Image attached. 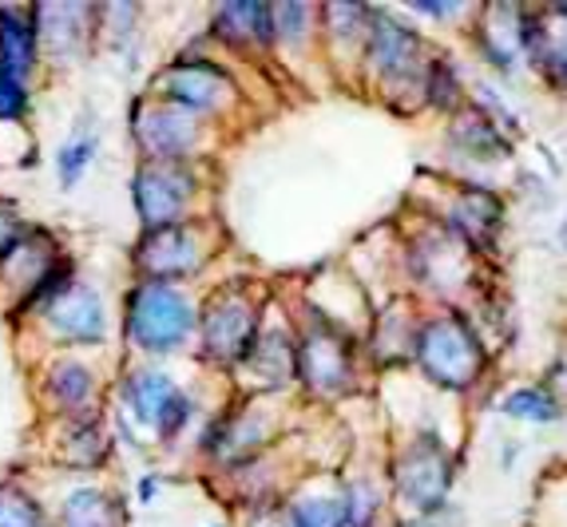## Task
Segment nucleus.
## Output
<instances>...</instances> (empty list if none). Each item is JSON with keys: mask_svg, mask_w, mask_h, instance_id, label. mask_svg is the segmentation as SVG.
I'll use <instances>...</instances> for the list:
<instances>
[{"mask_svg": "<svg viewBox=\"0 0 567 527\" xmlns=\"http://www.w3.org/2000/svg\"><path fill=\"white\" fill-rule=\"evenodd\" d=\"M298 369L313 389H338L350 376V353L330 333H310L298 349Z\"/></svg>", "mask_w": 567, "mask_h": 527, "instance_id": "9b49d317", "label": "nucleus"}, {"mask_svg": "<svg viewBox=\"0 0 567 527\" xmlns=\"http://www.w3.org/2000/svg\"><path fill=\"white\" fill-rule=\"evenodd\" d=\"M64 524L68 527H115V504L104 496V492L84 488L68 499Z\"/></svg>", "mask_w": 567, "mask_h": 527, "instance_id": "a211bd4d", "label": "nucleus"}, {"mask_svg": "<svg viewBox=\"0 0 567 527\" xmlns=\"http://www.w3.org/2000/svg\"><path fill=\"white\" fill-rule=\"evenodd\" d=\"M416 361L441 389H468L484 369V349L461 318H433L416 338Z\"/></svg>", "mask_w": 567, "mask_h": 527, "instance_id": "f257e3e1", "label": "nucleus"}, {"mask_svg": "<svg viewBox=\"0 0 567 527\" xmlns=\"http://www.w3.org/2000/svg\"><path fill=\"white\" fill-rule=\"evenodd\" d=\"M369 60L381 75H409L421 64V37L405 24L378 17L373 32H369Z\"/></svg>", "mask_w": 567, "mask_h": 527, "instance_id": "1a4fd4ad", "label": "nucleus"}, {"mask_svg": "<svg viewBox=\"0 0 567 527\" xmlns=\"http://www.w3.org/2000/svg\"><path fill=\"white\" fill-rule=\"evenodd\" d=\"M127 405L135 409V416L147 424H155L159 428V421L167 416V409L175 405V396L183 393V389H175L163 373H135L132 381H127Z\"/></svg>", "mask_w": 567, "mask_h": 527, "instance_id": "4468645a", "label": "nucleus"}, {"mask_svg": "<svg viewBox=\"0 0 567 527\" xmlns=\"http://www.w3.org/2000/svg\"><path fill=\"white\" fill-rule=\"evenodd\" d=\"M48 389H52L64 405H80L92 385H87V373L80 365H60L56 373H52V385H48Z\"/></svg>", "mask_w": 567, "mask_h": 527, "instance_id": "5701e85b", "label": "nucleus"}, {"mask_svg": "<svg viewBox=\"0 0 567 527\" xmlns=\"http://www.w3.org/2000/svg\"><path fill=\"white\" fill-rule=\"evenodd\" d=\"M215 29L230 40H270L275 17L262 4H227V9H218Z\"/></svg>", "mask_w": 567, "mask_h": 527, "instance_id": "f3484780", "label": "nucleus"}, {"mask_svg": "<svg viewBox=\"0 0 567 527\" xmlns=\"http://www.w3.org/2000/svg\"><path fill=\"white\" fill-rule=\"evenodd\" d=\"M95 143H100L95 132H76L64 143V151H60V159H56L60 183H64V187H76L80 183V175H84L87 163H92V155H95Z\"/></svg>", "mask_w": 567, "mask_h": 527, "instance_id": "412c9836", "label": "nucleus"}, {"mask_svg": "<svg viewBox=\"0 0 567 527\" xmlns=\"http://www.w3.org/2000/svg\"><path fill=\"white\" fill-rule=\"evenodd\" d=\"M24 87H20L17 75H9L4 68H0V120H12V115L24 112Z\"/></svg>", "mask_w": 567, "mask_h": 527, "instance_id": "393cba45", "label": "nucleus"}, {"mask_svg": "<svg viewBox=\"0 0 567 527\" xmlns=\"http://www.w3.org/2000/svg\"><path fill=\"white\" fill-rule=\"evenodd\" d=\"M449 488H453V461L441 441H416L413 448L401 456L398 464V492L405 504H413V512L429 516V512H441Z\"/></svg>", "mask_w": 567, "mask_h": 527, "instance_id": "7ed1b4c3", "label": "nucleus"}, {"mask_svg": "<svg viewBox=\"0 0 567 527\" xmlns=\"http://www.w3.org/2000/svg\"><path fill=\"white\" fill-rule=\"evenodd\" d=\"M40 516L32 508V499H24L17 488L0 492V527H37Z\"/></svg>", "mask_w": 567, "mask_h": 527, "instance_id": "4be33fe9", "label": "nucleus"}, {"mask_svg": "<svg viewBox=\"0 0 567 527\" xmlns=\"http://www.w3.org/2000/svg\"><path fill=\"white\" fill-rule=\"evenodd\" d=\"M195 330V310L175 286L147 282L127 301V333L147 353H171Z\"/></svg>", "mask_w": 567, "mask_h": 527, "instance_id": "f03ea898", "label": "nucleus"}, {"mask_svg": "<svg viewBox=\"0 0 567 527\" xmlns=\"http://www.w3.org/2000/svg\"><path fill=\"white\" fill-rule=\"evenodd\" d=\"M504 413H508L512 421L551 424V421H559V401L548 389H516V393L504 401Z\"/></svg>", "mask_w": 567, "mask_h": 527, "instance_id": "6ab92c4d", "label": "nucleus"}, {"mask_svg": "<svg viewBox=\"0 0 567 527\" xmlns=\"http://www.w3.org/2000/svg\"><path fill=\"white\" fill-rule=\"evenodd\" d=\"M481 48L488 52L492 68L512 72L516 56L524 52V12H516L512 4L488 9V17H484V24H481Z\"/></svg>", "mask_w": 567, "mask_h": 527, "instance_id": "f8f14e48", "label": "nucleus"}, {"mask_svg": "<svg viewBox=\"0 0 567 527\" xmlns=\"http://www.w3.org/2000/svg\"><path fill=\"white\" fill-rule=\"evenodd\" d=\"M453 140L461 143L464 151H473V155H496V151L504 147L501 127H496L492 120H484L481 112L461 115V120H456V127H453Z\"/></svg>", "mask_w": 567, "mask_h": 527, "instance_id": "aec40b11", "label": "nucleus"}, {"mask_svg": "<svg viewBox=\"0 0 567 527\" xmlns=\"http://www.w3.org/2000/svg\"><path fill=\"white\" fill-rule=\"evenodd\" d=\"M52 321L68 341H95L104 333V310L92 290H64L52 306Z\"/></svg>", "mask_w": 567, "mask_h": 527, "instance_id": "ddd939ff", "label": "nucleus"}, {"mask_svg": "<svg viewBox=\"0 0 567 527\" xmlns=\"http://www.w3.org/2000/svg\"><path fill=\"white\" fill-rule=\"evenodd\" d=\"M135 140L147 147V155H155L159 163H175L183 151L195 143V127L183 112L171 107H155L143 120H135Z\"/></svg>", "mask_w": 567, "mask_h": 527, "instance_id": "9d476101", "label": "nucleus"}, {"mask_svg": "<svg viewBox=\"0 0 567 527\" xmlns=\"http://www.w3.org/2000/svg\"><path fill=\"white\" fill-rule=\"evenodd\" d=\"M190 195L187 170L175 163H147L135 175V210H140L147 230H167L179 226V210Z\"/></svg>", "mask_w": 567, "mask_h": 527, "instance_id": "20e7f679", "label": "nucleus"}, {"mask_svg": "<svg viewBox=\"0 0 567 527\" xmlns=\"http://www.w3.org/2000/svg\"><path fill=\"white\" fill-rule=\"evenodd\" d=\"M559 242H564V246H567V223H564V226H559Z\"/></svg>", "mask_w": 567, "mask_h": 527, "instance_id": "a878e982", "label": "nucleus"}, {"mask_svg": "<svg viewBox=\"0 0 567 527\" xmlns=\"http://www.w3.org/2000/svg\"><path fill=\"white\" fill-rule=\"evenodd\" d=\"M524 52L559 87H567V4H551L536 17H524Z\"/></svg>", "mask_w": 567, "mask_h": 527, "instance_id": "423d86ee", "label": "nucleus"}, {"mask_svg": "<svg viewBox=\"0 0 567 527\" xmlns=\"http://www.w3.org/2000/svg\"><path fill=\"white\" fill-rule=\"evenodd\" d=\"M163 92L175 104L207 112V107H218L230 95V80L218 68L203 64V60H187V64H175L163 75Z\"/></svg>", "mask_w": 567, "mask_h": 527, "instance_id": "0eeeda50", "label": "nucleus"}, {"mask_svg": "<svg viewBox=\"0 0 567 527\" xmlns=\"http://www.w3.org/2000/svg\"><path fill=\"white\" fill-rule=\"evenodd\" d=\"M456 72L449 64H433V72H429V95H433V104L449 107L456 100Z\"/></svg>", "mask_w": 567, "mask_h": 527, "instance_id": "b1692460", "label": "nucleus"}, {"mask_svg": "<svg viewBox=\"0 0 567 527\" xmlns=\"http://www.w3.org/2000/svg\"><path fill=\"white\" fill-rule=\"evenodd\" d=\"M37 56V29L12 9H0V68L9 75H24Z\"/></svg>", "mask_w": 567, "mask_h": 527, "instance_id": "2eb2a0df", "label": "nucleus"}, {"mask_svg": "<svg viewBox=\"0 0 567 527\" xmlns=\"http://www.w3.org/2000/svg\"><path fill=\"white\" fill-rule=\"evenodd\" d=\"M140 262L155 278H183L199 266V246L187 226H167V230H147L140 246Z\"/></svg>", "mask_w": 567, "mask_h": 527, "instance_id": "6e6552de", "label": "nucleus"}, {"mask_svg": "<svg viewBox=\"0 0 567 527\" xmlns=\"http://www.w3.org/2000/svg\"><path fill=\"white\" fill-rule=\"evenodd\" d=\"M453 223L461 226L473 242H484V238H492L496 226H501V203H496V195H488V190H468V195L456 203Z\"/></svg>", "mask_w": 567, "mask_h": 527, "instance_id": "dca6fc26", "label": "nucleus"}, {"mask_svg": "<svg viewBox=\"0 0 567 527\" xmlns=\"http://www.w3.org/2000/svg\"><path fill=\"white\" fill-rule=\"evenodd\" d=\"M255 330L258 321L250 301L227 293V298L210 301L207 318H203V345L215 361H243L255 349Z\"/></svg>", "mask_w": 567, "mask_h": 527, "instance_id": "39448f33", "label": "nucleus"}]
</instances>
